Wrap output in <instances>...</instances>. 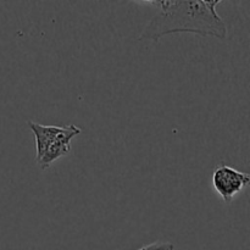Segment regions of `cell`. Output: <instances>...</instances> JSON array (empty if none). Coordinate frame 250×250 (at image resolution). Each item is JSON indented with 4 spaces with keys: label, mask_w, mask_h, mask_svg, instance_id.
<instances>
[{
    "label": "cell",
    "mask_w": 250,
    "mask_h": 250,
    "mask_svg": "<svg viewBox=\"0 0 250 250\" xmlns=\"http://www.w3.org/2000/svg\"><path fill=\"white\" fill-rule=\"evenodd\" d=\"M212 187L219 193L222 200L231 203L238 193H241L250 182V176L236 170L229 165L216 166L212 172Z\"/></svg>",
    "instance_id": "7a4b0ae2"
},
{
    "label": "cell",
    "mask_w": 250,
    "mask_h": 250,
    "mask_svg": "<svg viewBox=\"0 0 250 250\" xmlns=\"http://www.w3.org/2000/svg\"><path fill=\"white\" fill-rule=\"evenodd\" d=\"M137 4L150 5L159 10L143 29L139 39L158 42L173 33H194L225 39L227 26L216 12L220 0H144Z\"/></svg>",
    "instance_id": "6da1fadb"
},
{
    "label": "cell",
    "mask_w": 250,
    "mask_h": 250,
    "mask_svg": "<svg viewBox=\"0 0 250 250\" xmlns=\"http://www.w3.org/2000/svg\"><path fill=\"white\" fill-rule=\"evenodd\" d=\"M138 250H173V244L170 242H155Z\"/></svg>",
    "instance_id": "5b68a950"
},
{
    "label": "cell",
    "mask_w": 250,
    "mask_h": 250,
    "mask_svg": "<svg viewBox=\"0 0 250 250\" xmlns=\"http://www.w3.org/2000/svg\"><path fill=\"white\" fill-rule=\"evenodd\" d=\"M27 125L36 138V160H38L45 153L46 149L51 146V143L55 141L59 133L62 131V127L45 126V125L37 124L33 121H28Z\"/></svg>",
    "instance_id": "277c9868"
},
{
    "label": "cell",
    "mask_w": 250,
    "mask_h": 250,
    "mask_svg": "<svg viewBox=\"0 0 250 250\" xmlns=\"http://www.w3.org/2000/svg\"><path fill=\"white\" fill-rule=\"evenodd\" d=\"M81 132H82V129L75 125H68V126L62 127V131L59 133V136L51 143V146L46 149L45 153L38 160H36L41 170H45L54 161L67 155L71 150V141L76 136L81 134Z\"/></svg>",
    "instance_id": "3957f363"
}]
</instances>
